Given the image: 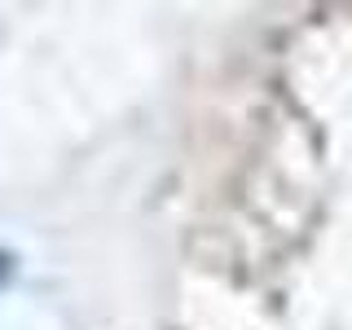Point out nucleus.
I'll list each match as a JSON object with an SVG mask.
<instances>
[{"instance_id":"nucleus-1","label":"nucleus","mask_w":352,"mask_h":330,"mask_svg":"<svg viewBox=\"0 0 352 330\" xmlns=\"http://www.w3.org/2000/svg\"><path fill=\"white\" fill-rule=\"evenodd\" d=\"M9 264H14V260H9V256H5V251H0V282H5V278H9Z\"/></svg>"}]
</instances>
